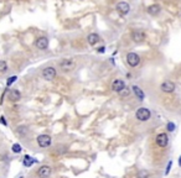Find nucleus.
I'll return each mask as SVG.
<instances>
[{
	"label": "nucleus",
	"mask_w": 181,
	"mask_h": 178,
	"mask_svg": "<svg viewBox=\"0 0 181 178\" xmlns=\"http://www.w3.org/2000/svg\"><path fill=\"white\" fill-rule=\"evenodd\" d=\"M152 116V113L148 108H139L135 113V118L139 120V121H148Z\"/></svg>",
	"instance_id": "f257e3e1"
},
{
	"label": "nucleus",
	"mask_w": 181,
	"mask_h": 178,
	"mask_svg": "<svg viewBox=\"0 0 181 178\" xmlns=\"http://www.w3.org/2000/svg\"><path fill=\"white\" fill-rule=\"evenodd\" d=\"M127 62L130 67H137L140 63V57H139V55L135 53V52H129L127 55Z\"/></svg>",
	"instance_id": "f03ea898"
},
{
	"label": "nucleus",
	"mask_w": 181,
	"mask_h": 178,
	"mask_svg": "<svg viewBox=\"0 0 181 178\" xmlns=\"http://www.w3.org/2000/svg\"><path fill=\"white\" fill-rule=\"evenodd\" d=\"M56 77V69L55 67H46L42 71V78L46 80H52Z\"/></svg>",
	"instance_id": "7ed1b4c3"
},
{
	"label": "nucleus",
	"mask_w": 181,
	"mask_h": 178,
	"mask_svg": "<svg viewBox=\"0 0 181 178\" xmlns=\"http://www.w3.org/2000/svg\"><path fill=\"white\" fill-rule=\"evenodd\" d=\"M175 88H176L175 83L171 80H165L161 83V86H160V89L164 93H173V92H175Z\"/></svg>",
	"instance_id": "20e7f679"
},
{
	"label": "nucleus",
	"mask_w": 181,
	"mask_h": 178,
	"mask_svg": "<svg viewBox=\"0 0 181 178\" xmlns=\"http://www.w3.org/2000/svg\"><path fill=\"white\" fill-rule=\"evenodd\" d=\"M167 143H169V137H167V135L165 132H161V134H159L156 136V145L159 146V147L164 149L167 146Z\"/></svg>",
	"instance_id": "39448f33"
},
{
	"label": "nucleus",
	"mask_w": 181,
	"mask_h": 178,
	"mask_svg": "<svg viewBox=\"0 0 181 178\" xmlns=\"http://www.w3.org/2000/svg\"><path fill=\"white\" fill-rule=\"evenodd\" d=\"M60 68L63 69V71H69V69H72L73 66H75V62L72 58H63L61 62H60Z\"/></svg>",
	"instance_id": "423d86ee"
},
{
	"label": "nucleus",
	"mask_w": 181,
	"mask_h": 178,
	"mask_svg": "<svg viewBox=\"0 0 181 178\" xmlns=\"http://www.w3.org/2000/svg\"><path fill=\"white\" fill-rule=\"evenodd\" d=\"M37 143L40 147H48L51 145V137L48 135H40L37 137Z\"/></svg>",
	"instance_id": "0eeeda50"
},
{
	"label": "nucleus",
	"mask_w": 181,
	"mask_h": 178,
	"mask_svg": "<svg viewBox=\"0 0 181 178\" xmlns=\"http://www.w3.org/2000/svg\"><path fill=\"white\" fill-rule=\"evenodd\" d=\"M117 11L120 15H127L130 11V5L125 2H120V3L117 4Z\"/></svg>",
	"instance_id": "6e6552de"
},
{
	"label": "nucleus",
	"mask_w": 181,
	"mask_h": 178,
	"mask_svg": "<svg viewBox=\"0 0 181 178\" xmlns=\"http://www.w3.org/2000/svg\"><path fill=\"white\" fill-rule=\"evenodd\" d=\"M145 37H146V35H145V32H143L142 30H135L132 32V38H133L134 42H138V44L143 42V41L145 40Z\"/></svg>",
	"instance_id": "1a4fd4ad"
},
{
	"label": "nucleus",
	"mask_w": 181,
	"mask_h": 178,
	"mask_svg": "<svg viewBox=\"0 0 181 178\" xmlns=\"http://www.w3.org/2000/svg\"><path fill=\"white\" fill-rule=\"evenodd\" d=\"M51 171H52L51 167L47 166V164H44V166H41V167L38 168L37 174H38L40 178H48L50 174H51Z\"/></svg>",
	"instance_id": "9d476101"
},
{
	"label": "nucleus",
	"mask_w": 181,
	"mask_h": 178,
	"mask_svg": "<svg viewBox=\"0 0 181 178\" xmlns=\"http://www.w3.org/2000/svg\"><path fill=\"white\" fill-rule=\"evenodd\" d=\"M112 89L117 93H122L124 89H125V83L122 80V79H115L113 83H112Z\"/></svg>",
	"instance_id": "9b49d317"
},
{
	"label": "nucleus",
	"mask_w": 181,
	"mask_h": 178,
	"mask_svg": "<svg viewBox=\"0 0 181 178\" xmlns=\"http://www.w3.org/2000/svg\"><path fill=\"white\" fill-rule=\"evenodd\" d=\"M36 47L38 50H46L48 47V38L47 37H38L36 40Z\"/></svg>",
	"instance_id": "f8f14e48"
},
{
	"label": "nucleus",
	"mask_w": 181,
	"mask_h": 178,
	"mask_svg": "<svg viewBox=\"0 0 181 178\" xmlns=\"http://www.w3.org/2000/svg\"><path fill=\"white\" fill-rule=\"evenodd\" d=\"M146 11H148V14H149V15H152V16H156L160 11H161V6H160L159 4H153V5L148 6Z\"/></svg>",
	"instance_id": "ddd939ff"
},
{
	"label": "nucleus",
	"mask_w": 181,
	"mask_h": 178,
	"mask_svg": "<svg viewBox=\"0 0 181 178\" xmlns=\"http://www.w3.org/2000/svg\"><path fill=\"white\" fill-rule=\"evenodd\" d=\"M98 41H100V37H99L98 34H94V32H93V34H89V35L87 36V42H88L91 46L97 45Z\"/></svg>",
	"instance_id": "4468645a"
},
{
	"label": "nucleus",
	"mask_w": 181,
	"mask_h": 178,
	"mask_svg": "<svg viewBox=\"0 0 181 178\" xmlns=\"http://www.w3.org/2000/svg\"><path fill=\"white\" fill-rule=\"evenodd\" d=\"M20 98H21V93H20L19 90L11 89L9 92V99L11 101H17V100H20Z\"/></svg>",
	"instance_id": "2eb2a0df"
},
{
	"label": "nucleus",
	"mask_w": 181,
	"mask_h": 178,
	"mask_svg": "<svg viewBox=\"0 0 181 178\" xmlns=\"http://www.w3.org/2000/svg\"><path fill=\"white\" fill-rule=\"evenodd\" d=\"M133 93L135 94V97L139 99V100H144V98H145V94H144V92L140 89L138 86H133Z\"/></svg>",
	"instance_id": "dca6fc26"
},
{
	"label": "nucleus",
	"mask_w": 181,
	"mask_h": 178,
	"mask_svg": "<svg viewBox=\"0 0 181 178\" xmlns=\"http://www.w3.org/2000/svg\"><path fill=\"white\" fill-rule=\"evenodd\" d=\"M35 162H36V160L32 158V157H30V156H25V157H24V166H25V167L32 166Z\"/></svg>",
	"instance_id": "f3484780"
},
{
	"label": "nucleus",
	"mask_w": 181,
	"mask_h": 178,
	"mask_svg": "<svg viewBox=\"0 0 181 178\" xmlns=\"http://www.w3.org/2000/svg\"><path fill=\"white\" fill-rule=\"evenodd\" d=\"M149 177H150V173L146 170H140L137 173V178H149Z\"/></svg>",
	"instance_id": "a211bd4d"
},
{
	"label": "nucleus",
	"mask_w": 181,
	"mask_h": 178,
	"mask_svg": "<svg viewBox=\"0 0 181 178\" xmlns=\"http://www.w3.org/2000/svg\"><path fill=\"white\" fill-rule=\"evenodd\" d=\"M8 71V63L5 61H0V73H5Z\"/></svg>",
	"instance_id": "6ab92c4d"
},
{
	"label": "nucleus",
	"mask_w": 181,
	"mask_h": 178,
	"mask_svg": "<svg viewBox=\"0 0 181 178\" xmlns=\"http://www.w3.org/2000/svg\"><path fill=\"white\" fill-rule=\"evenodd\" d=\"M166 129H167L169 132H173V131L175 130V124L171 122V121H169V122L166 124Z\"/></svg>",
	"instance_id": "aec40b11"
},
{
	"label": "nucleus",
	"mask_w": 181,
	"mask_h": 178,
	"mask_svg": "<svg viewBox=\"0 0 181 178\" xmlns=\"http://www.w3.org/2000/svg\"><path fill=\"white\" fill-rule=\"evenodd\" d=\"M21 146H20L19 143H14L13 145V152H15V153H19V152H21Z\"/></svg>",
	"instance_id": "412c9836"
},
{
	"label": "nucleus",
	"mask_w": 181,
	"mask_h": 178,
	"mask_svg": "<svg viewBox=\"0 0 181 178\" xmlns=\"http://www.w3.org/2000/svg\"><path fill=\"white\" fill-rule=\"evenodd\" d=\"M16 79H17V77H16V76L10 77V78L8 79V82H6V86H8V87H10V86L13 84V83H15V82H16Z\"/></svg>",
	"instance_id": "4be33fe9"
},
{
	"label": "nucleus",
	"mask_w": 181,
	"mask_h": 178,
	"mask_svg": "<svg viewBox=\"0 0 181 178\" xmlns=\"http://www.w3.org/2000/svg\"><path fill=\"white\" fill-rule=\"evenodd\" d=\"M171 166H173V161H170V162L167 163V167H166V171H165V174H169V172H170V168H171Z\"/></svg>",
	"instance_id": "5701e85b"
},
{
	"label": "nucleus",
	"mask_w": 181,
	"mask_h": 178,
	"mask_svg": "<svg viewBox=\"0 0 181 178\" xmlns=\"http://www.w3.org/2000/svg\"><path fill=\"white\" fill-rule=\"evenodd\" d=\"M99 53H104V51H106V47H99L98 50H97Z\"/></svg>",
	"instance_id": "b1692460"
},
{
	"label": "nucleus",
	"mask_w": 181,
	"mask_h": 178,
	"mask_svg": "<svg viewBox=\"0 0 181 178\" xmlns=\"http://www.w3.org/2000/svg\"><path fill=\"white\" fill-rule=\"evenodd\" d=\"M0 121H2V124H3V125H6V121H5V118H4V116L0 118Z\"/></svg>",
	"instance_id": "393cba45"
},
{
	"label": "nucleus",
	"mask_w": 181,
	"mask_h": 178,
	"mask_svg": "<svg viewBox=\"0 0 181 178\" xmlns=\"http://www.w3.org/2000/svg\"><path fill=\"white\" fill-rule=\"evenodd\" d=\"M179 164L181 166V156H180V158H179Z\"/></svg>",
	"instance_id": "a878e982"
}]
</instances>
